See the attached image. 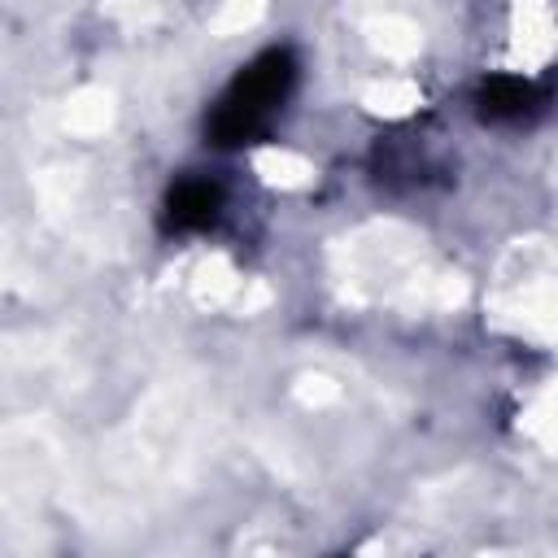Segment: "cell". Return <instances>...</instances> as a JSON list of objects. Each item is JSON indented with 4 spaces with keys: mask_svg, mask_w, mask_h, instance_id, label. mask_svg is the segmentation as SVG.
<instances>
[{
    "mask_svg": "<svg viewBox=\"0 0 558 558\" xmlns=\"http://www.w3.org/2000/svg\"><path fill=\"white\" fill-rule=\"evenodd\" d=\"M296 87V57L292 48H266L248 65L235 70V78L222 87V96L205 113V140L214 148H244L270 135L279 122L288 96Z\"/></svg>",
    "mask_w": 558,
    "mask_h": 558,
    "instance_id": "cell-1",
    "label": "cell"
},
{
    "mask_svg": "<svg viewBox=\"0 0 558 558\" xmlns=\"http://www.w3.org/2000/svg\"><path fill=\"white\" fill-rule=\"evenodd\" d=\"M549 109V83H536V78H514V74H493L480 83L475 92V113L484 122H497V126H519V122H532Z\"/></svg>",
    "mask_w": 558,
    "mask_h": 558,
    "instance_id": "cell-2",
    "label": "cell"
},
{
    "mask_svg": "<svg viewBox=\"0 0 558 558\" xmlns=\"http://www.w3.org/2000/svg\"><path fill=\"white\" fill-rule=\"evenodd\" d=\"M222 218V187L214 179H179L166 192L161 205V227L174 235H192V231H209Z\"/></svg>",
    "mask_w": 558,
    "mask_h": 558,
    "instance_id": "cell-3",
    "label": "cell"
}]
</instances>
